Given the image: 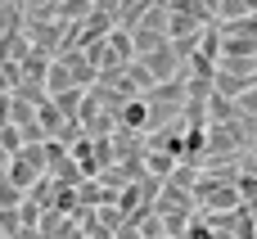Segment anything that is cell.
I'll return each instance as SVG.
<instances>
[{"mask_svg":"<svg viewBox=\"0 0 257 239\" xmlns=\"http://www.w3.org/2000/svg\"><path fill=\"white\" fill-rule=\"evenodd\" d=\"M18 203H23V194H18L14 185H5V181H0V212H14Z\"/></svg>","mask_w":257,"mask_h":239,"instance_id":"7c38bea8","label":"cell"},{"mask_svg":"<svg viewBox=\"0 0 257 239\" xmlns=\"http://www.w3.org/2000/svg\"><path fill=\"white\" fill-rule=\"evenodd\" d=\"M54 194H59V185H54V181H50V176H41V181H36V185H32V190H27V194H23V199H27V203H36V208H41V212H45V208H50V203H54Z\"/></svg>","mask_w":257,"mask_h":239,"instance_id":"8992f818","label":"cell"},{"mask_svg":"<svg viewBox=\"0 0 257 239\" xmlns=\"http://www.w3.org/2000/svg\"><path fill=\"white\" fill-rule=\"evenodd\" d=\"M167 5H172V0H167Z\"/></svg>","mask_w":257,"mask_h":239,"instance_id":"2e32d148","label":"cell"},{"mask_svg":"<svg viewBox=\"0 0 257 239\" xmlns=\"http://www.w3.org/2000/svg\"><path fill=\"white\" fill-rule=\"evenodd\" d=\"M14 158H18V163H27V167H36V172H45V145H23Z\"/></svg>","mask_w":257,"mask_h":239,"instance_id":"8fae6325","label":"cell"},{"mask_svg":"<svg viewBox=\"0 0 257 239\" xmlns=\"http://www.w3.org/2000/svg\"><path fill=\"white\" fill-rule=\"evenodd\" d=\"M113 122H117V131L145 136V122H149V108H145V99H126V104L113 113Z\"/></svg>","mask_w":257,"mask_h":239,"instance_id":"7a4b0ae2","label":"cell"},{"mask_svg":"<svg viewBox=\"0 0 257 239\" xmlns=\"http://www.w3.org/2000/svg\"><path fill=\"white\" fill-rule=\"evenodd\" d=\"M18 81H23V77H18V68H14V63H0V95H9Z\"/></svg>","mask_w":257,"mask_h":239,"instance_id":"4fadbf2b","label":"cell"},{"mask_svg":"<svg viewBox=\"0 0 257 239\" xmlns=\"http://www.w3.org/2000/svg\"><path fill=\"white\" fill-rule=\"evenodd\" d=\"M253 9H257V0H217V23H235Z\"/></svg>","mask_w":257,"mask_h":239,"instance_id":"52a82bcc","label":"cell"},{"mask_svg":"<svg viewBox=\"0 0 257 239\" xmlns=\"http://www.w3.org/2000/svg\"><path fill=\"white\" fill-rule=\"evenodd\" d=\"M113 239H140V230H136V221H122V226L113 230Z\"/></svg>","mask_w":257,"mask_h":239,"instance_id":"5bb4252c","label":"cell"},{"mask_svg":"<svg viewBox=\"0 0 257 239\" xmlns=\"http://www.w3.org/2000/svg\"><path fill=\"white\" fill-rule=\"evenodd\" d=\"M104 50H108V59H113L117 68H126V63L136 59V50H131V36H126L122 27H113V32L104 36Z\"/></svg>","mask_w":257,"mask_h":239,"instance_id":"3957f363","label":"cell"},{"mask_svg":"<svg viewBox=\"0 0 257 239\" xmlns=\"http://www.w3.org/2000/svg\"><path fill=\"white\" fill-rule=\"evenodd\" d=\"M9 95H14V99H23V104H32V108H36V104H45V99H50V95H45V86H41V81H18V86H14V90H9Z\"/></svg>","mask_w":257,"mask_h":239,"instance_id":"30bf717a","label":"cell"},{"mask_svg":"<svg viewBox=\"0 0 257 239\" xmlns=\"http://www.w3.org/2000/svg\"><path fill=\"white\" fill-rule=\"evenodd\" d=\"M145 9H149V0H122V5H117V18H113V27L131 32V27L145 18Z\"/></svg>","mask_w":257,"mask_h":239,"instance_id":"5b68a950","label":"cell"},{"mask_svg":"<svg viewBox=\"0 0 257 239\" xmlns=\"http://www.w3.org/2000/svg\"><path fill=\"white\" fill-rule=\"evenodd\" d=\"M45 68H50V54L45 50H27L23 63H18V77L23 81H45Z\"/></svg>","mask_w":257,"mask_h":239,"instance_id":"277c9868","label":"cell"},{"mask_svg":"<svg viewBox=\"0 0 257 239\" xmlns=\"http://www.w3.org/2000/svg\"><path fill=\"white\" fill-rule=\"evenodd\" d=\"M86 14H90V0H59L54 5V18L59 23H81Z\"/></svg>","mask_w":257,"mask_h":239,"instance_id":"9c48e42d","label":"cell"},{"mask_svg":"<svg viewBox=\"0 0 257 239\" xmlns=\"http://www.w3.org/2000/svg\"><path fill=\"white\" fill-rule=\"evenodd\" d=\"M0 5H18V0H0Z\"/></svg>","mask_w":257,"mask_h":239,"instance_id":"9a60e30c","label":"cell"},{"mask_svg":"<svg viewBox=\"0 0 257 239\" xmlns=\"http://www.w3.org/2000/svg\"><path fill=\"white\" fill-rule=\"evenodd\" d=\"M136 63L154 77V86H158V81H176V77H181V59L172 54V45H167V41H163V45H154L149 54H136Z\"/></svg>","mask_w":257,"mask_h":239,"instance_id":"6da1fadb","label":"cell"},{"mask_svg":"<svg viewBox=\"0 0 257 239\" xmlns=\"http://www.w3.org/2000/svg\"><path fill=\"white\" fill-rule=\"evenodd\" d=\"M36 127L45 131V140H54V131L63 127V117H59V108H54L50 99H45V104H36Z\"/></svg>","mask_w":257,"mask_h":239,"instance_id":"ba28073f","label":"cell"}]
</instances>
